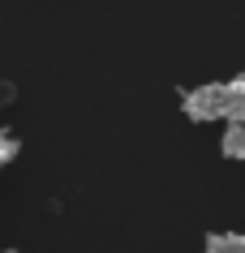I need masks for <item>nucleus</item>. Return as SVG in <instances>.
<instances>
[{
    "label": "nucleus",
    "mask_w": 245,
    "mask_h": 253,
    "mask_svg": "<svg viewBox=\"0 0 245 253\" xmlns=\"http://www.w3.org/2000/svg\"><path fill=\"white\" fill-rule=\"evenodd\" d=\"M181 107H185V116L198 120V125H202V120H224V82H206V86L185 90Z\"/></svg>",
    "instance_id": "obj_1"
},
{
    "label": "nucleus",
    "mask_w": 245,
    "mask_h": 253,
    "mask_svg": "<svg viewBox=\"0 0 245 253\" xmlns=\"http://www.w3.org/2000/svg\"><path fill=\"white\" fill-rule=\"evenodd\" d=\"M224 120H245V73L224 86Z\"/></svg>",
    "instance_id": "obj_2"
},
{
    "label": "nucleus",
    "mask_w": 245,
    "mask_h": 253,
    "mask_svg": "<svg viewBox=\"0 0 245 253\" xmlns=\"http://www.w3.org/2000/svg\"><path fill=\"white\" fill-rule=\"evenodd\" d=\"M219 150L228 159H245V120H228V129L219 137Z\"/></svg>",
    "instance_id": "obj_3"
},
{
    "label": "nucleus",
    "mask_w": 245,
    "mask_h": 253,
    "mask_svg": "<svg viewBox=\"0 0 245 253\" xmlns=\"http://www.w3.org/2000/svg\"><path fill=\"white\" fill-rule=\"evenodd\" d=\"M202 253H245V236L241 232H211Z\"/></svg>",
    "instance_id": "obj_4"
},
{
    "label": "nucleus",
    "mask_w": 245,
    "mask_h": 253,
    "mask_svg": "<svg viewBox=\"0 0 245 253\" xmlns=\"http://www.w3.org/2000/svg\"><path fill=\"white\" fill-rule=\"evenodd\" d=\"M9 253H13V249H9Z\"/></svg>",
    "instance_id": "obj_5"
}]
</instances>
